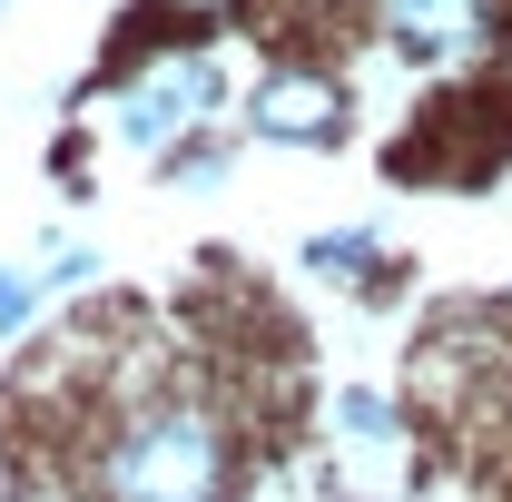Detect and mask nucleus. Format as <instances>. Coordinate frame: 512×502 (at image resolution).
I'll return each instance as SVG.
<instances>
[{"label":"nucleus","instance_id":"obj_4","mask_svg":"<svg viewBox=\"0 0 512 502\" xmlns=\"http://www.w3.org/2000/svg\"><path fill=\"white\" fill-rule=\"evenodd\" d=\"M355 119V99H345V79L316 60H286V69H256L247 89V138L256 148H335Z\"/></svg>","mask_w":512,"mask_h":502},{"label":"nucleus","instance_id":"obj_10","mask_svg":"<svg viewBox=\"0 0 512 502\" xmlns=\"http://www.w3.org/2000/svg\"><path fill=\"white\" fill-rule=\"evenodd\" d=\"M40 276H50V296H69V286H99V256H89V247H60Z\"/></svg>","mask_w":512,"mask_h":502},{"label":"nucleus","instance_id":"obj_6","mask_svg":"<svg viewBox=\"0 0 512 502\" xmlns=\"http://www.w3.org/2000/svg\"><path fill=\"white\" fill-rule=\"evenodd\" d=\"M335 434L355 443V453H394L404 414H394V394H375V384H335Z\"/></svg>","mask_w":512,"mask_h":502},{"label":"nucleus","instance_id":"obj_2","mask_svg":"<svg viewBox=\"0 0 512 502\" xmlns=\"http://www.w3.org/2000/svg\"><path fill=\"white\" fill-rule=\"evenodd\" d=\"M227 109V60L217 50H158V60H138L109 89V128H119V148H148V158H168L178 138Z\"/></svg>","mask_w":512,"mask_h":502},{"label":"nucleus","instance_id":"obj_1","mask_svg":"<svg viewBox=\"0 0 512 502\" xmlns=\"http://www.w3.org/2000/svg\"><path fill=\"white\" fill-rule=\"evenodd\" d=\"M237 493V414L188 375L138 384L89 443V502H227Z\"/></svg>","mask_w":512,"mask_h":502},{"label":"nucleus","instance_id":"obj_9","mask_svg":"<svg viewBox=\"0 0 512 502\" xmlns=\"http://www.w3.org/2000/svg\"><path fill=\"white\" fill-rule=\"evenodd\" d=\"M158 20H178V30H217V20H237L247 0H148Z\"/></svg>","mask_w":512,"mask_h":502},{"label":"nucleus","instance_id":"obj_5","mask_svg":"<svg viewBox=\"0 0 512 502\" xmlns=\"http://www.w3.org/2000/svg\"><path fill=\"white\" fill-rule=\"evenodd\" d=\"M306 276H325V286H384V237L375 227H316L306 237Z\"/></svg>","mask_w":512,"mask_h":502},{"label":"nucleus","instance_id":"obj_3","mask_svg":"<svg viewBox=\"0 0 512 502\" xmlns=\"http://www.w3.org/2000/svg\"><path fill=\"white\" fill-rule=\"evenodd\" d=\"M365 20L404 69H463L512 40V0H365Z\"/></svg>","mask_w":512,"mask_h":502},{"label":"nucleus","instance_id":"obj_7","mask_svg":"<svg viewBox=\"0 0 512 502\" xmlns=\"http://www.w3.org/2000/svg\"><path fill=\"white\" fill-rule=\"evenodd\" d=\"M158 178H168V188H217V178H227V138H207V128L178 138V148L158 158Z\"/></svg>","mask_w":512,"mask_h":502},{"label":"nucleus","instance_id":"obj_8","mask_svg":"<svg viewBox=\"0 0 512 502\" xmlns=\"http://www.w3.org/2000/svg\"><path fill=\"white\" fill-rule=\"evenodd\" d=\"M40 306H50V276H30V266H0V335H10V345L40 325Z\"/></svg>","mask_w":512,"mask_h":502},{"label":"nucleus","instance_id":"obj_11","mask_svg":"<svg viewBox=\"0 0 512 502\" xmlns=\"http://www.w3.org/2000/svg\"><path fill=\"white\" fill-rule=\"evenodd\" d=\"M0 10H10V0H0Z\"/></svg>","mask_w":512,"mask_h":502}]
</instances>
